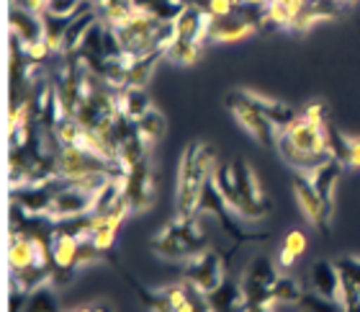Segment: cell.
Instances as JSON below:
<instances>
[{
	"instance_id": "cell-18",
	"label": "cell",
	"mask_w": 360,
	"mask_h": 312,
	"mask_svg": "<svg viewBox=\"0 0 360 312\" xmlns=\"http://www.w3.org/2000/svg\"><path fill=\"white\" fill-rule=\"evenodd\" d=\"M119 108L129 119H134L139 122L147 111H150V96L144 91L142 85H127V88H121L119 91Z\"/></svg>"
},
{
	"instance_id": "cell-34",
	"label": "cell",
	"mask_w": 360,
	"mask_h": 312,
	"mask_svg": "<svg viewBox=\"0 0 360 312\" xmlns=\"http://www.w3.org/2000/svg\"><path fill=\"white\" fill-rule=\"evenodd\" d=\"M77 312H113V307L108 302H98V305H90V307H83V310Z\"/></svg>"
},
{
	"instance_id": "cell-22",
	"label": "cell",
	"mask_w": 360,
	"mask_h": 312,
	"mask_svg": "<svg viewBox=\"0 0 360 312\" xmlns=\"http://www.w3.org/2000/svg\"><path fill=\"white\" fill-rule=\"evenodd\" d=\"M23 312H62L60 299L54 294L52 284H41V287H37V289L31 292Z\"/></svg>"
},
{
	"instance_id": "cell-35",
	"label": "cell",
	"mask_w": 360,
	"mask_h": 312,
	"mask_svg": "<svg viewBox=\"0 0 360 312\" xmlns=\"http://www.w3.org/2000/svg\"><path fill=\"white\" fill-rule=\"evenodd\" d=\"M245 312H276L273 307H260V305H248L245 307Z\"/></svg>"
},
{
	"instance_id": "cell-10",
	"label": "cell",
	"mask_w": 360,
	"mask_h": 312,
	"mask_svg": "<svg viewBox=\"0 0 360 312\" xmlns=\"http://www.w3.org/2000/svg\"><path fill=\"white\" fill-rule=\"evenodd\" d=\"M54 196H57V191L52 189V183L49 181L11 189V201L21 206L26 214H34V217H46L49 209H52Z\"/></svg>"
},
{
	"instance_id": "cell-32",
	"label": "cell",
	"mask_w": 360,
	"mask_h": 312,
	"mask_svg": "<svg viewBox=\"0 0 360 312\" xmlns=\"http://www.w3.org/2000/svg\"><path fill=\"white\" fill-rule=\"evenodd\" d=\"M268 3H281V6H285L288 11H291L293 21L299 18V13L304 11V6H307V0H268Z\"/></svg>"
},
{
	"instance_id": "cell-13",
	"label": "cell",
	"mask_w": 360,
	"mask_h": 312,
	"mask_svg": "<svg viewBox=\"0 0 360 312\" xmlns=\"http://www.w3.org/2000/svg\"><path fill=\"white\" fill-rule=\"evenodd\" d=\"M11 34H13L23 46L34 44V42H41V39H44V23H41V15L13 6L11 8Z\"/></svg>"
},
{
	"instance_id": "cell-27",
	"label": "cell",
	"mask_w": 360,
	"mask_h": 312,
	"mask_svg": "<svg viewBox=\"0 0 360 312\" xmlns=\"http://www.w3.org/2000/svg\"><path fill=\"white\" fill-rule=\"evenodd\" d=\"M340 274H342V292H340V302H342L345 312H360V287H358V282H355L350 274H345L342 268H340Z\"/></svg>"
},
{
	"instance_id": "cell-6",
	"label": "cell",
	"mask_w": 360,
	"mask_h": 312,
	"mask_svg": "<svg viewBox=\"0 0 360 312\" xmlns=\"http://www.w3.org/2000/svg\"><path fill=\"white\" fill-rule=\"evenodd\" d=\"M226 106L232 108V114L237 116V122L260 142V145H276L278 142V127L270 122L268 116H263L255 106H250L248 101L242 99L240 91H232L226 96Z\"/></svg>"
},
{
	"instance_id": "cell-29",
	"label": "cell",
	"mask_w": 360,
	"mask_h": 312,
	"mask_svg": "<svg viewBox=\"0 0 360 312\" xmlns=\"http://www.w3.org/2000/svg\"><path fill=\"white\" fill-rule=\"evenodd\" d=\"M206 11H209L214 18H221V15L234 13V6H232V0H209Z\"/></svg>"
},
{
	"instance_id": "cell-11",
	"label": "cell",
	"mask_w": 360,
	"mask_h": 312,
	"mask_svg": "<svg viewBox=\"0 0 360 312\" xmlns=\"http://www.w3.org/2000/svg\"><path fill=\"white\" fill-rule=\"evenodd\" d=\"M93 201H96L93 194L77 189V186H72V181H70L68 189L60 191V194L54 196L52 209H49L46 217H52L54 222H60V220H68V217H77V214H88V212H93Z\"/></svg>"
},
{
	"instance_id": "cell-19",
	"label": "cell",
	"mask_w": 360,
	"mask_h": 312,
	"mask_svg": "<svg viewBox=\"0 0 360 312\" xmlns=\"http://www.w3.org/2000/svg\"><path fill=\"white\" fill-rule=\"evenodd\" d=\"M77 245H80V237L68 235L62 230L54 227L52 235V261L57 266H72L77 268Z\"/></svg>"
},
{
	"instance_id": "cell-2",
	"label": "cell",
	"mask_w": 360,
	"mask_h": 312,
	"mask_svg": "<svg viewBox=\"0 0 360 312\" xmlns=\"http://www.w3.org/2000/svg\"><path fill=\"white\" fill-rule=\"evenodd\" d=\"M152 248H155V253L162 256V258L191 261V258H195L198 253L206 251V235H203V230L198 227L195 217H191V220L175 217V220L152 240Z\"/></svg>"
},
{
	"instance_id": "cell-33",
	"label": "cell",
	"mask_w": 360,
	"mask_h": 312,
	"mask_svg": "<svg viewBox=\"0 0 360 312\" xmlns=\"http://www.w3.org/2000/svg\"><path fill=\"white\" fill-rule=\"evenodd\" d=\"M347 166L360 168V139L350 137V153H347Z\"/></svg>"
},
{
	"instance_id": "cell-24",
	"label": "cell",
	"mask_w": 360,
	"mask_h": 312,
	"mask_svg": "<svg viewBox=\"0 0 360 312\" xmlns=\"http://www.w3.org/2000/svg\"><path fill=\"white\" fill-rule=\"evenodd\" d=\"M307 245H309L307 235H304L301 230H291V232L285 235V240H283V248H281V266H283V268L293 266V263L304 256Z\"/></svg>"
},
{
	"instance_id": "cell-8",
	"label": "cell",
	"mask_w": 360,
	"mask_h": 312,
	"mask_svg": "<svg viewBox=\"0 0 360 312\" xmlns=\"http://www.w3.org/2000/svg\"><path fill=\"white\" fill-rule=\"evenodd\" d=\"M124 199L131 212L139 209H150L155 201V183H152V170L150 163L142 160L134 168H129L124 175Z\"/></svg>"
},
{
	"instance_id": "cell-26",
	"label": "cell",
	"mask_w": 360,
	"mask_h": 312,
	"mask_svg": "<svg viewBox=\"0 0 360 312\" xmlns=\"http://www.w3.org/2000/svg\"><path fill=\"white\" fill-rule=\"evenodd\" d=\"M201 52H203V46L198 44V42H183V39H175L173 44L165 49V57L180 62V65H193V62H198Z\"/></svg>"
},
{
	"instance_id": "cell-9",
	"label": "cell",
	"mask_w": 360,
	"mask_h": 312,
	"mask_svg": "<svg viewBox=\"0 0 360 312\" xmlns=\"http://www.w3.org/2000/svg\"><path fill=\"white\" fill-rule=\"evenodd\" d=\"M291 178H293V191H296V199H299L304 214H307L309 220L314 222L322 232H327V222H330L332 209L322 201V196H319V191L314 189L311 178H309L307 173H301V170H293Z\"/></svg>"
},
{
	"instance_id": "cell-14",
	"label": "cell",
	"mask_w": 360,
	"mask_h": 312,
	"mask_svg": "<svg viewBox=\"0 0 360 312\" xmlns=\"http://www.w3.org/2000/svg\"><path fill=\"white\" fill-rule=\"evenodd\" d=\"M240 96L248 101L250 106H255L263 116H268V119L276 124L278 130L288 127V124H291L293 119L299 116L291 106H288V104H281V101L265 99V96H260V93H255V91H240Z\"/></svg>"
},
{
	"instance_id": "cell-17",
	"label": "cell",
	"mask_w": 360,
	"mask_h": 312,
	"mask_svg": "<svg viewBox=\"0 0 360 312\" xmlns=\"http://www.w3.org/2000/svg\"><path fill=\"white\" fill-rule=\"evenodd\" d=\"M342 163L340 160H327L324 166H319L314 170V173L309 175L311 178V183H314V189L319 191V196H322V201L332 209V194H335V186H338L340 175H342Z\"/></svg>"
},
{
	"instance_id": "cell-3",
	"label": "cell",
	"mask_w": 360,
	"mask_h": 312,
	"mask_svg": "<svg viewBox=\"0 0 360 312\" xmlns=\"http://www.w3.org/2000/svg\"><path fill=\"white\" fill-rule=\"evenodd\" d=\"M278 268L268 256H255L252 263L248 266L245 276H242V292L248 305H260V307H273V284L278 282Z\"/></svg>"
},
{
	"instance_id": "cell-12",
	"label": "cell",
	"mask_w": 360,
	"mask_h": 312,
	"mask_svg": "<svg viewBox=\"0 0 360 312\" xmlns=\"http://www.w3.org/2000/svg\"><path fill=\"white\" fill-rule=\"evenodd\" d=\"M309 282H311V292L319 294V297L340 299V292H342V274H340L338 263L316 261L314 266H311V271H309Z\"/></svg>"
},
{
	"instance_id": "cell-15",
	"label": "cell",
	"mask_w": 360,
	"mask_h": 312,
	"mask_svg": "<svg viewBox=\"0 0 360 312\" xmlns=\"http://www.w3.org/2000/svg\"><path fill=\"white\" fill-rule=\"evenodd\" d=\"M252 31H255V26L248 18H242L237 11L229 15H221V18H214V23H211V39L214 42H240V39L250 37Z\"/></svg>"
},
{
	"instance_id": "cell-5",
	"label": "cell",
	"mask_w": 360,
	"mask_h": 312,
	"mask_svg": "<svg viewBox=\"0 0 360 312\" xmlns=\"http://www.w3.org/2000/svg\"><path fill=\"white\" fill-rule=\"evenodd\" d=\"M224 279H226V261L214 248H206L195 258L186 261V282H191L193 287L206 292V294L219 289L224 284Z\"/></svg>"
},
{
	"instance_id": "cell-7",
	"label": "cell",
	"mask_w": 360,
	"mask_h": 312,
	"mask_svg": "<svg viewBox=\"0 0 360 312\" xmlns=\"http://www.w3.org/2000/svg\"><path fill=\"white\" fill-rule=\"evenodd\" d=\"M232 175H234V183H237V191H240L242 196V204H245V214L242 217H248V220H263L265 214L270 212V199L263 196L252 168L242 158H237L232 163Z\"/></svg>"
},
{
	"instance_id": "cell-4",
	"label": "cell",
	"mask_w": 360,
	"mask_h": 312,
	"mask_svg": "<svg viewBox=\"0 0 360 312\" xmlns=\"http://www.w3.org/2000/svg\"><path fill=\"white\" fill-rule=\"evenodd\" d=\"M198 212H209L214 214L219 222H221V230H224L226 235L234 237V243H255V240H270V232H248V230H242L232 217V209L229 204L224 201V196L219 194V189L214 186V181H209L203 186V194H201V204H198Z\"/></svg>"
},
{
	"instance_id": "cell-25",
	"label": "cell",
	"mask_w": 360,
	"mask_h": 312,
	"mask_svg": "<svg viewBox=\"0 0 360 312\" xmlns=\"http://www.w3.org/2000/svg\"><path fill=\"white\" fill-rule=\"evenodd\" d=\"M301 287L291 276H278V282L273 284V302L276 305H299L301 299Z\"/></svg>"
},
{
	"instance_id": "cell-30",
	"label": "cell",
	"mask_w": 360,
	"mask_h": 312,
	"mask_svg": "<svg viewBox=\"0 0 360 312\" xmlns=\"http://www.w3.org/2000/svg\"><path fill=\"white\" fill-rule=\"evenodd\" d=\"M29 294L31 292H23L18 289V287H11V312H23V307H26V302H29Z\"/></svg>"
},
{
	"instance_id": "cell-31",
	"label": "cell",
	"mask_w": 360,
	"mask_h": 312,
	"mask_svg": "<svg viewBox=\"0 0 360 312\" xmlns=\"http://www.w3.org/2000/svg\"><path fill=\"white\" fill-rule=\"evenodd\" d=\"M13 6L23 8V11H31V13H44L46 11V0H13Z\"/></svg>"
},
{
	"instance_id": "cell-36",
	"label": "cell",
	"mask_w": 360,
	"mask_h": 312,
	"mask_svg": "<svg viewBox=\"0 0 360 312\" xmlns=\"http://www.w3.org/2000/svg\"><path fill=\"white\" fill-rule=\"evenodd\" d=\"M252 3H268V0H252Z\"/></svg>"
},
{
	"instance_id": "cell-28",
	"label": "cell",
	"mask_w": 360,
	"mask_h": 312,
	"mask_svg": "<svg viewBox=\"0 0 360 312\" xmlns=\"http://www.w3.org/2000/svg\"><path fill=\"white\" fill-rule=\"evenodd\" d=\"M72 279H75V268L72 266H57V263L52 266V279H49V284H52L54 289L72 284Z\"/></svg>"
},
{
	"instance_id": "cell-1",
	"label": "cell",
	"mask_w": 360,
	"mask_h": 312,
	"mask_svg": "<svg viewBox=\"0 0 360 312\" xmlns=\"http://www.w3.org/2000/svg\"><path fill=\"white\" fill-rule=\"evenodd\" d=\"M217 168V150L203 142H191L180 160V175H178V206L180 220H191L198 214V204H201L203 186L211 181Z\"/></svg>"
},
{
	"instance_id": "cell-21",
	"label": "cell",
	"mask_w": 360,
	"mask_h": 312,
	"mask_svg": "<svg viewBox=\"0 0 360 312\" xmlns=\"http://www.w3.org/2000/svg\"><path fill=\"white\" fill-rule=\"evenodd\" d=\"M136 132H139V137L144 139V145L147 147L158 145L160 139H162V135H165V119H162L160 111L150 108V111L136 122Z\"/></svg>"
},
{
	"instance_id": "cell-20",
	"label": "cell",
	"mask_w": 360,
	"mask_h": 312,
	"mask_svg": "<svg viewBox=\"0 0 360 312\" xmlns=\"http://www.w3.org/2000/svg\"><path fill=\"white\" fill-rule=\"evenodd\" d=\"M131 6H134V11L152 15L158 21H175L183 11L180 0H131Z\"/></svg>"
},
{
	"instance_id": "cell-16",
	"label": "cell",
	"mask_w": 360,
	"mask_h": 312,
	"mask_svg": "<svg viewBox=\"0 0 360 312\" xmlns=\"http://www.w3.org/2000/svg\"><path fill=\"white\" fill-rule=\"evenodd\" d=\"M209 302L214 312H245V307H248L242 284H234L229 279H224L219 289L209 292Z\"/></svg>"
},
{
	"instance_id": "cell-23",
	"label": "cell",
	"mask_w": 360,
	"mask_h": 312,
	"mask_svg": "<svg viewBox=\"0 0 360 312\" xmlns=\"http://www.w3.org/2000/svg\"><path fill=\"white\" fill-rule=\"evenodd\" d=\"M121 271H124V268H121ZM124 276H127L129 284L134 287L136 297H139V299L144 302V305H147V310H152V312H175V310H173V305H170V299H167L165 292H150V289H144L142 284L136 282L134 276H129L127 271H124Z\"/></svg>"
}]
</instances>
